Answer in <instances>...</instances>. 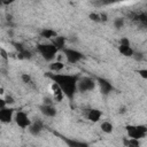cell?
I'll return each mask as SVG.
<instances>
[{"mask_svg": "<svg viewBox=\"0 0 147 147\" xmlns=\"http://www.w3.org/2000/svg\"><path fill=\"white\" fill-rule=\"evenodd\" d=\"M13 46H14V48L17 51V53H21V52H23V51L25 49V47H24V45H23L22 42L15 41V42H13Z\"/></svg>", "mask_w": 147, "mask_h": 147, "instance_id": "cell-24", "label": "cell"}, {"mask_svg": "<svg viewBox=\"0 0 147 147\" xmlns=\"http://www.w3.org/2000/svg\"><path fill=\"white\" fill-rule=\"evenodd\" d=\"M65 41H67V38L64 36H56L55 38H53L51 40V44L53 46H55V48L57 51H63L64 49V46H65Z\"/></svg>", "mask_w": 147, "mask_h": 147, "instance_id": "cell-13", "label": "cell"}, {"mask_svg": "<svg viewBox=\"0 0 147 147\" xmlns=\"http://www.w3.org/2000/svg\"><path fill=\"white\" fill-rule=\"evenodd\" d=\"M10 3H13V0H9V1H3L2 0V5H5V6L6 5H10Z\"/></svg>", "mask_w": 147, "mask_h": 147, "instance_id": "cell-36", "label": "cell"}, {"mask_svg": "<svg viewBox=\"0 0 147 147\" xmlns=\"http://www.w3.org/2000/svg\"><path fill=\"white\" fill-rule=\"evenodd\" d=\"M14 121H15L16 125L20 126L21 129H28L31 124V119L29 118L28 114L25 111H22V110H18L14 115Z\"/></svg>", "mask_w": 147, "mask_h": 147, "instance_id": "cell-6", "label": "cell"}, {"mask_svg": "<svg viewBox=\"0 0 147 147\" xmlns=\"http://www.w3.org/2000/svg\"><path fill=\"white\" fill-rule=\"evenodd\" d=\"M61 139L67 144L68 147H90V145L85 141H80V140H76L72 138H68V137H61Z\"/></svg>", "mask_w": 147, "mask_h": 147, "instance_id": "cell-12", "label": "cell"}, {"mask_svg": "<svg viewBox=\"0 0 147 147\" xmlns=\"http://www.w3.org/2000/svg\"><path fill=\"white\" fill-rule=\"evenodd\" d=\"M119 45H123V46H131V42H130L129 38L122 37V38L119 39Z\"/></svg>", "mask_w": 147, "mask_h": 147, "instance_id": "cell-27", "label": "cell"}, {"mask_svg": "<svg viewBox=\"0 0 147 147\" xmlns=\"http://www.w3.org/2000/svg\"><path fill=\"white\" fill-rule=\"evenodd\" d=\"M138 75L142 79H147V69H138Z\"/></svg>", "mask_w": 147, "mask_h": 147, "instance_id": "cell-29", "label": "cell"}, {"mask_svg": "<svg viewBox=\"0 0 147 147\" xmlns=\"http://www.w3.org/2000/svg\"><path fill=\"white\" fill-rule=\"evenodd\" d=\"M21 79H22V82H23L24 84H26V85H33V80H32V77H31L30 74L23 72V74L21 75Z\"/></svg>", "mask_w": 147, "mask_h": 147, "instance_id": "cell-22", "label": "cell"}, {"mask_svg": "<svg viewBox=\"0 0 147 147\" xmlns=\"http://www.w3.org/2000/svg\"><path fill=\"white\" fill-rule=\"evenodd\" d=\"M36 48H37L38 53L41 55V57L46 61H49V62H52L55 59V56L59 52L55 48V46H53L51 42L49 44H38Z\"/></svg>", "mask_w": 147, "mask_h": 147, "instance_id": "cell-2", "label": "cell"}, {"mask_svg": "<svg viewBox=\"0 0 147 147\" xmlns=\"http://www.w3.org/2000/svg\"><path fill=\"white\" fill-rule=\"evenodd\" d=\"M0 55H1V57H2L5 61H7V60H8V53H7L3 48H0Z\"/></svg>", "mask_w": 147, "mask_h": 147, "instance_id": "cell-31", "label": "cell"}, {"mask_svg": "<svg viewBox=\"0 0 147 147\" xmlns=\"http://www.w3.org/2000/svg\"><path fill=\"white\" fill-rule=\"evenodd\" d=\"M132 57H134L137 61H141L142 59H144V54L142 53H133V55H132Z\"/></svg>", "mask_w": 147, "mask_h": 147, "instance_id": "cell-30", "label": "cell"}, {"mask_svg": "<svg viewBox=\"0 0 147 147\" xmlns=\"http://www.w3.org/2000/svg\"><path fill=\"white\" fill-rule=\"evenodd\" d=\"M100 127H101V131L105 132V133H111L114 131V125L110 122H108V121L102 122Z\"/></svg>", "mask_w": 147, "mask_h": 147, "instance_id": "cell-20", "label": "cell"}, {"mask_svg": "<svg viewBox=\"0 0 147 147\" xmlns=\"http://www.w3.org/2000/svg\"><path fill=\"white\" fill-rule=\"evenodd\" d=\"M39 110L46 117H55L56 114H57V109L53 105H44V103H41L39 106Z\"/></svg>", "mask_w": 147, "mask_h": 147, "instance_id": "cell-9", "label": "cell"}, {"mask_svg": "<svg viewBox=\"0 0 147 147\" xmlns=\"http://www.w3.org/2000/svg\"><path fill=\"white\" fill-rule=\"evenodd\" d=\"M63 54H64V56H65V59H67V61L69 63H77V62H79V61H82L84 59L83 53L77 51V49H74V48L64 47Z\"/></svg>", "mask_w": 147, "mask_h": 147, "instance_id": "cell-5", "label": "cell"}, {"mask_svg": "<svg viewBox=\"0 0 147 147\" xmlns=\"http://www.w3.org/2000/svg\"><path fill=\"white\" fill-rule=\"evenodd\" d=\"M96 83H98V85H99V88H100L101 94L107 95V94H109V93L113 91V85H111V83H110L108 79L98 77V78H96Z\"/></svg>", "mask_w": 147, "mask_h": 147, "instance_id": "cell-8", "label": "cell"}, {"mask_svg": "<svg viewBox=\"0 0 147 147\" xmlns=\"http://www.w3.org/2000/svg\"><path fill=\"white\" fill-rule=\"evenodd\" d=\"M125 131H126L129 138H131V139L140 140L147 136V126L144 124H140V125L129 124L125 126Z\"/></svg>", "mask_w": 147, "mask_h": 147, "instance_id": "cell-3", "label": "cell"}, {"mask_svg": "<svg viewBox=\"0 0 147 147\" xmlns=\"http://www.w3.org/2000/svg\"><path fill=\"white\" fill-rule=\"evenodd\" d=\"M101 116H102V111L96 108H91V109H87V111H86V118L93 123L99 122Z\"/></svg>", "mask_w": 147, "mask_h": 147, "instance_id": "cell-11", "label": "cell"}, {"mask_svg": "<svg viewBox=\"0 0 147 147\" xmlns=\"http://www.w3.org/2000/svg\"><path fill=\"white\" fill-rule=\"evenodd\" d=\"M99 18H100V22H101V23L107 22V21H108V15H107V13H103V11L99 13Z\"/></svg>", "mask_w": 147, "mask_h": 147, "instance_id": "cell-28", "label": "cell"}, {"mask_svg": "<svg viewBox=\"0 0 147 147\" xmlns=\"http://www.w3.org/2000/svg\"><path fill=\"white\" fill-rule=\"evenodd\" d=\"M40 36L44 38V39H48V40H52L53 38H55L57 36V32L53 29H48V28H44L41 31H40Z\"/></svg>", "mask_w": 147, "mask_h": 147, "instance_id": "cell-16", "label": "cell"}, {"mask_svg": "<svg viewBox=\"0 0 147 147\" xmlns=\"http://www.w3.org/2000/svg\"><path fill=\"white\" fill-rule=\"evenodd\" d=\"M96 82L91 77H79L77 82V91L82 93H86L93 91L95 88Z\"/></svg>", "mask_w": 147, "mask_h": 147, "instance_id": "cell-4", "label": "cell"}, {"mask_svg": "<svg viewBox=\"0 0 147 147\" xmlns=\"http://www.w3.org/2000/svg\"><path fill=\"white\" fill-rule=\"evenodd\" d=\"M2 94H5V90L2 87H0V95H2Z\"/></svg>", "mask_w": 147, "mask_h": 147, "instance_id": "cell-37", "label": "cell"}, {"mask_svg": "<svg viewBox=\"0 0 147 147\" xmlns=\"http://www.w3.org/2000/svg\"><path fill=\"white\" fill-rule=\"evenodd\" d=\"M88 18L93 22H96V23H100V18H99V13H90L88 14Z\"/></svg>", "mask_w": 147, "mask_h": 147, "instance_id": "cell-25", "label": "cell"}, {"mask_svg": "<svg viewBox=\"0 0 147 147\" xmlns=\"http://www.w3.org/2000/svg\"><path fill=\"white\" fill-rule=\"evenodd\" d=\"M125 111H126V108H125V107H121V108L118 109V113H119V114H124Z\"/></svg>", "mask_w": 147, "mask_h": 147, "instance_id": "cell-35", "label": "cell"}, {"mask_svg": "<svg viewBox=\"0 0 147 147\" xmlns=\"http://www.w3.org/2000/svg\"><path fill=\"white\" fill-rule=\"evenodd\" d=\"M28 130L32 136H39L41 133V131L44 130V122L41 119H36V121L31 122Z\"/></svg>", "mask_w": 147, "mask_h": 147, "instance_id": "cell-10", "label": "cell"}, {"mask_svg": "<svg viewBox=\"0 0 147 147\" xmlns=\"http://www.w3.org/2000/svg\"><path fill=\"white\" fill-rule=\"evenodd\" d=\"M2 147H8V146H2Z\"/></svg>", "mask_w": 147, "mask_h": 147, "instance_id": "cell-38", "label": "cell"}, {"mask_svg": "<svg viewBox=\"0 0 147 147\" xmlns=\"http://www.w3.org/2000/svg\"><path fill=\"white\" fill-rule=\"evenodd\" d=\"M124 23H125V21H124L123 17H116L114 20V28L116 30H119V29H122L124 26Z\"/></svg>", "mask_w": 147, "mask_h": 147, "instance_id": "cell-23", "label": "cell"}, {"mask_svg": "<svg viewBox=\"0 0 147 147\" xmlns=\"http://www.w3.org/2000/svg\"><path fill=\"white\" fill-rule=\"evenodd\" d=\"M123 145L124 147H140V141L137 139L123 138Z\"/></svg>", "mask_w": 147, "mask_h": 147, "instance_id": "cell-18", "label": "cell"}, {"mask_svg": "<svg viewBox=\"0 0 147 147\" xmlns=\"http://www.w3.org/2000/svg\"><path fill=\"white\" fill-rule=\"evenodd\" d=\"M3 99H5V102H6V105H7V106L13 105V103L15 102V99H14V98H13L10 94H7V95H6Z\"/></svg>", "mask_w": 147, "mask_h": 147, "instance_id": "cell-26", "label": "cell"}, {"mask_svg": "<svg viewBox=\"0 0 147 147\" xmlns=\"http://www.w3.org/2000/svg\"><path fill=\"white\" fill-rule=\"evenodd\" d=\"M118 51L119 53L123 55V56H126V57H132L134 51L131 46H123V45H119L118 46Z\"/></svg>", "mask_w": 147, "mask_h": 147, "instance_id": "cell-17", "label": "cell"}, {"mask_svg": "<svg viewBox=\"0 0 147 147\" xmlns=\"http://www.w3.org/2000/svg\"><path fill=\"white\" fill-rule=\"evenodd\" d=\"M64 68V63L61 62V61H52L49 64H48V69H49V72H55V74H59L60 71H62Z\"/></svg>", "mask_w": 147, "mask_h": 147, "instance_id": "cell-15", "label": "cell"}, {"mask_svg": "<svg viewBox=\"0 0 147 147\" xmlns=\"http://www.w3.org/2000/svg\"><path fill=\"white\" fill-rule=\"evenodd\" d=\"M44 102V105H53V99H51V98H44V100H42Z\"/></svg>", "mask_w": 147, "mask_h": 147, "instance_id": "cell-32", "label": "cell"}, {"mask_svg": "<svg viewBox=\"0 0 147 147\" xmlns=\"http://www.w3.org/2000/svg\"><path fill=\"white\" fill-rule=\"evenodd\" d=\"M6 20H7L8 22H11V21H13V15H11V14H6Z\"/></svg>", "mask_w": 147, "mask_h": 147, "instance_id": "cell-34", "label": "cell"}, {"mask_svg": "<svg viewBox=\"0 0 147 147\" xmlns=\"http://www.w3.org/2000/svg\"><path fill=\"white\" fill-rule=\"evenodd\" d=\"M6 106H7V105H6V102H5V99L0 96V109H2V108H5Z\"/></svg>", "mask_w": 147, "mask_h": 147, "instance_id": "cell-33", "label": "cell"}, {"mask_svg": "<svg viewBox=\"0 0 147 147\" xmlns=\"http://www.w3.org/2000/svg\"><path fill=\"white\" fill-rule=\"evenodd\" d=\"M46 77H48L54 84H56L63 95L69 100H72L77 92V82L80 77L79 75H70V74H55V72H46Z\"/></svg>", "mask_w": 147, "mask_h": 147, "instance_id": "cell-1", "label": "cell"}, {"mask_svg": "<svg viewBox=\"0 0 147 147\" xmlns=\"http://www.w3.org/2000/svg\"><path fill=\"white\" fill-rule=\"evenodd\" d=\"M51 88H52V91H53V101H55V102H61L62 101V99H63V93H62V91H61V88L56 85V84H52V86H51Z\"/></svg>", "mask_w": 147, "mask_h": 147, "instance_id": "cell-14", "label": "cell"}, {"mask_svg": "<svg viewBox=\"0 0 147 147\" xmlns=\"http://www.w3.org/2000/svg\"><path fill=\"white\" fill-rule=\"evenodd\" d=\"M134 21H137L138 23H141L142 25L147 24V15L146 13H139V14H133V18Z\"/></svg>", "mask_w": 147, "mask_h": 147, "instance_id": "cell-19", "label": "cell"}, {"mask_svg": "<svg viewBox=\"0 0 147 147\" xmlns=\"http://www.w3.org/2000/svg\"><path fill=\"white\" fill-rule=\"evenodd\" d=\"M17 57H18L20 60H30V59L32 57V53H31L29 49L25 48L23 52L17 53Z\"/></svg>", "mask_w": 147, "mask_h": 147, "instance_id": "cell-21", "label": "cell"}, {"mask_svg": "<svg viewBox=\"0 0 147 147\" xmlns=\"http://www.w3.org/2000/svg\"><path fill=\"white\" fill-rule=\"evenodd\" d=\"M14 108L6 106L5 108L0 109V123L9 124L14 121Z\"/></svg>", "mask_w": 147, "mask_h": 147, "instance_id": "cell-7", "label": "cell"}]
</instances>
